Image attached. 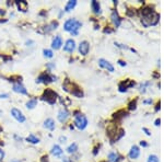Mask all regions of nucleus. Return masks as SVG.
<instances>
[{
	"label": "nucleus",
	"mask_w": 164,
	"mask_h": 162,
	"mask_svg": "<svg viewBox=\"0 0 164 162\" xmlns=\"http://www.w3.org/2000/svg\"><path fill=\"white\" fill-rule=\"evenodd\" d=\"M159 123H160V119H159V118H158V119L155 121V126H159V125H160V124H159Z\"/></svg>",
	"instance_id": "obj_40"
},
{
	"label": "nucleus",
	"mask_w": 164,
	"mask_h": 162,
	"mask_svg": "<svg viewBox=\"0 0 164 162\" xmlns=\"http://www.w3.org/2000/svg\"><path fill=\"white\" fill-rule=\"evenodd\" d=\"M124 135H125V132H124L123 129H120L119 132H118V136L116 137V138H115V140H119V139L121 138V137H123Z\"/></svg>",
	"instance_id": "obj_29"
},
{
	"label": "nucleus",
	"mask_w": 164,
	"mask_h": 162,
	"mask_svg": "<svg viewBox=\"0 0 164 162\" xmlns=\"http://www.w3.org/2000/svg\"><path fill=\"white\" fill-rule=\"evenodd\" d=\"M27 141L30 142V144H32V145H37L38 142H39V138H38V137H36L35 135L31 134V135H29L27 137Z\"/></svg>",
	"instance_id": "obj_23"
},
{
	"label": "nucleus",
	"mask_w": 164,
	"mask_h": 162,
	"mask_svg": "<svg viewBox=\"0 0 164 162\" xmlns=\"http://www.w3.org/2000/svg\"><path fill=\"white\" fill-rule=\"evenodd\" d=\"M58 27V22L57 21H52L48 25H46V27H44L45 29V33H49L52 32V31H54V30H56Z\"/></svg>",
	"instance_id": "obj_19"
},
{
	"label": "nucleus",
	"mask_w": 164,
	"mask_h": 162,
	"mask_svg": "<svg viewBox=\"0 0 164 162\" xmlns=\"http://www.w3.org/2000/svg\"><path fill=\"white\" fill-rule=\"evenodd\" d=\"M41 162H49V160H48V156H47V154H45V156L42 157Z\"/></svg>",
	"instance_id": "obj_30"
},
{
	"label": "nucleus",
	"mask_w": 164,
	"mask_h": 162,
	"mask_svg": "<svg viewBox=\"0 0 164 162\" xmlns=\"http://www.w3.org/2000/svg\"><path fill=\"white\" fill-rule=\"evenodd\" d=\"M142 130H144V132H146V134L148 136H150V132H149V129H147L146 127H144V128H142Z\"/></svg>",
	"instance_id": "obj_38"
},
{
	"label": "nucleus",
	"mask_w": 164,
	"mask_h": 162,
	"mask_svg": "<svg viewBox=\"0 0 164 162\" xmlns=\"http://www.w3.org/2000/svg\"><path fill=\"white\" fill-rule=\"evenodd\" d=\"M118 64H119L120 66H126V62H123V60H118Z\"/></svg>",
	"instance_id": "obj_37"
},
{
	"label": "nucleus",
	"mask_w": 164,
	"mask_h": 162,
	"mask_svg": "<svg viewBox=\"0 0 164 162\" xmlns=\"http://www.w3.org/2000/svg\"><path fill=\"white\" fill-rule=\"evenodd\" d=\"M82 27V22L76 19H68L64 24V30L66 32L71 33V35L76 36L79 34V29Z\"/></svg>",
	"instance_id": "obj_2"
},
{
	"label": "nucleus",
	"mask_w": 164,
	"mask_h": 162,
	"mask_svg": "<svg viewBox=\"0 0 164 162\" xmlns=\"http://www.w3.org/2000/svg\"><path fill=\"white\" fill-rule=\"evenodd\" d=\"M74 126L80 130H83L88 126V118L85 117V115L79 113L74 116Z\"/></svg>",
	"instance_id": "obj_5"
},
{
	"label": "nucleus",
	"mask_w": 164,
	"mask_h": 162,
	"mask_svg": "<svg viewBox=\"0 0 164 162\" xmlns=\"http://www.w3.org/2000/svg\"><path fill=\"white\" fill-rule=\"evenodd\" d=\"M140 146H142V147H148V144H147L146 141H140Z\"/></svg>",
	"instance_id": "obj_35"
},
{
	"label": "nucleus",
	"mask_w": 164,
	"mask_h": 162,
	"mask_svg": "<svg viewBox=\"0 0 164 162\" xmlns=\"http://www.w3.org/2000/svg\"><path fill=\"white\" fill-rule=\"evenodd\" d=\"M57 80V77L50 75L49 72H43L36 78L35 82L36 83H44V84H48L50 82H54Z\"/></svg>",
	"instance_id": "obj_4"
},
{
	"label": "nucleus",
	"mask_w": 164,
	"mask_h": 162,
	"mask_svg": "<svg viewBox=\"0 0 164 162\" xmlns=\"http://www.w3.org/2000/svg\"><path fill=\"white\" fill-rule=\"evenodd\" d=\"M43 54H44V56L46 57V58H53L54 56L53 50H50V49H43Z\"/></svg>",
	"instance_id": "obj_26"
},
{
	"label": "nucleus",
	"mask_w": 164,
	"mask_h": 162,
	"mask_svg": "<svg viewBox=\"0 0 164 162\" xmlns=\"http://www.w3.org/2000/svg\"><path fill=\"white\" fill-rule=\"evenodd\" d=\"M11 162H21V161H19V160H13V161H11Z\"/></svg>",
	"instance_id": "obj_42"
},
{
	"label": "nucleus",
	"mask_w": 164,
	"mask_h": 162,
	"mask_svg": "<svg viewBox=\"0 0 164 162\" xmlns=\"http://www.w3.org/2000/svg\"><path fill=\"white\" fill-rule=\"evenodd\" d=\"M12 90L17 93H21V94H24V95H27V90L25 89V87L22 84L21 82H14L13 83V87H12Z\"/></svg>",
	"instance_id": "obj_8"
},
{
	"label": "nucleus",
	"mask_w": 164,
	"mask_h": 162,
	"mask_svg": "<svg viewBox=\"0 0 164 162\" xmlns=\"http://www.w3.org/2000/svg\"><path fill=\"white\" fill-rule=\"evenodd\" d=\"M99 66H100L101 68H104V69H107L109 71H111V72H113L114 71V66L112 65L111 62H107V60H105V59H99Z\"/></svg>",
	"instance_id": "obj_12"
},
{
	"label": "nucleus",
	"mask_w": 164,
	"mask_h": 162,
	"mask_svg": "<svg viewBox=\"0 0 164 162\" xmlns=\"http://www.w3.org/2000/svg\"><path fill=\"white\" fill-rule=\"evenodd\" d=\"M66 140H67V138L64 137V136H60V137H59V142H60V144H65Z\"/></svg>",
	"instance_id": "obj_31"
},
{
	"label": "nucleus",
	"mask_w": 164,
	"mask_h": 162,
	"mask_svg": "<svg viewBox=\"0 0 164 162\" xmlns=\"http://www.w3.org/2000/svg\"><path fill=\"white\" fill-rule=\"evenodd\" d=\"M69 116H70V114H69V112H68L66 109H62L59 110L58 112V121L60 122V123H66L67 122V119L69 118Z\"/></svg>",
	"instance_id": "obj_11"
},
{
	"label": "nucleus",
	"mask_w": 164,
	"mask_h": 162,
	"mask_svg": "<svg viewBox=\"0 0 164 162\" xmlns=\"http://www.w3.org/2000/svg\"><path fill=\"white\" fill-rule=\"evenodd\" d=\"M136 105H137V100L130 102V104H129V110H135L136 109Z\"/></svg>",
	"instance_id": "obj_28"
},
{
	"label": "nucleus",
	"mask_w": 164,
	"mask_h": 162,
	"mask_svg": "<svg viewBox=\"0 0 164 162\" xmlns=\"http://www.w3.org/2000/svg\"><path fill=\"white\" fill-rule=\"evenodd\" d=\"M111 19H112V22L114 23L115 27H119L120 23H121V18L119 17V14H118V12L116 11V10H114V11L112 12Z\"/></svg>",
	"instance_id": "obj_13"
},
{
	"label": "nucleus",
	"mask_w": 164,
	"mask_h": 162,
	"mask_svg": "<svg viewBox=\"0 0 164 162\" xmlns=\"http://www.w3.org/2000/svg\"><path fill=\"white\" fill-rule=\"evenodd\" d=\"M160 14L151 8L141 9V23L144 27H149L150 25H155L159 22Z\"/></svg>",
	"instance_id": "obj_1"
},
{
	"label": "nucleus",
	"mask_w": 164,
	"mask_h": 162,
	"mask_svg": "<svg viewBox=\"0 0 164 162\" xmlns=\"http://www.w3.org/2000/svg\"><path fill=\"white\" fill-rule=\"evenodd\" d=\"M77 6V0H70L68 1L67 5L65 6V11L64 12H69L72 9H74V7Z\"/></svg>",
	"instance_id": "obj_20"
},
{
	"label": "nucleus",
	"mask_w": 164,
	"mask_h": 162,
	"mask_svg": "<svg viewBox=\"0 0 164 162\" xmlns=\"http://www.w3.org/2000/svg\"><path fill=\"white\" fill-rule=\"evenodd\" d=\"M0 14H1V15H5V14H6V10L0 9Z\"/></svg>",
	"instance_id": "obj_39"
},
{
	"label": "nucleus",
	"mask_w": 164,
	"mask_h": 162,
	"mask_svg": "<svg viewBox=\"0 0 164 162\" xmlns=\"http://www.w3.org/2000/svg\"><path fill=\"white\" fill-rule=\"evenodd\" d=\"M120 159V157L118 153L116 152H111L109 153V157H107V160H109V162H118Z\"/></svg>",
	"instance_id": "obj_22"
},
{
	"label": "nucleus",
	"mask_w": 164,
	"mask_h": 162,
	"mask_svg": "<svg viewBox=\"0 0 164 162\" xmlns=\"http://www.w3.org/2000/svg\"><path fill=\"white\" fill-rule=\"evenodd\" d=\"M25 105H27V109L33 110L36 105H37V99H36V97H33V99H31V100L27 101Z\"/></svg>",
	"instance_id": "obj_24"
},
{
	"label": "nucleus",
	"mask_w": 164,
	"mask_h": 162,
	"mask_svg": "<svg viewBox=\"0 0 164 162\" xmlns=\"http://www.w3.org/2000/svg\"><path fill=\"white\" fill-rule=\"evenodd\" d=\"M15 5L18 7L19 11L22 12H27V7H29V3L27 1H15Z\"/></svg>",
	"instance_id": "obj_18"
},
{
	"label": "nucleus",
	"mask_w": 164,
	"mask_h": 162,
	"mask_svg": "<svg viewBox=\"0 0 164 162\" xmlns=\"http://www.w3.org/2000/svg\"><path fill=\"white\" fill-rule=\"evenodd\" d=\"M135 84H136L135 81H132V80H125V81H123V82L119 83L118 89H119L120 92H126L129 88L134 87Z\"/></svg>",
	"instance_id": "obj_7"
},
{
	"label": "nucleus",
	"mask_w": 164,
	"mask_h": 162,
	"mask_svg": "<svg viewBox=\"0 0 164 162\" xmlns=\"http://www.w3.org/2000/svg\"><path fill=\"white\" fill-rule=\"evenodd\" d=\"M148 162H159V158L155 154H151L148 158Z\"/></svg>",
	"instance_id": "obj_27"
},
{
	"label": "nucleus",
	"mask_w": 164,
	"mask_h": 162,
	"mask_svg": "<svg viewBox=\"0 0 164 162\" xmlns=\"http://www.w3.org/2000/svg\"><path fill=\"white\" fill-rule=\"evenodd\" d=\"M76 49V42L73 41L72 38H69L66 41L64 45V50L67 52V53H72L73 50Z\"/></svg>",
	"instance_id": "obj_10"
},
{
	"label": "nucleus",
	"mask_w": 164,
	"mask_h": 162,
	"mask_svg": "<svg viewBox=\"0 0 164 162\" xmlns=\"http://www.w3.org/2000/svg\"><path fill=\"white\" fill-rule=\"evenodd\" d=\"M90 50V44L87 41H82L79 44V53L81 54L82 56H87Z\"/></svg>",
	"instance_id": "obj_9"
},
{
	"label": "nucleus",
	"mask_w": 164,
	"mask_h": 162,
	"mask_svg": "<svg viewBox=\"0 0 164 162\" xmlns=\"http://www.w3.org/2000/svg\"><path fill=\"white\" fill-rule=\"evenodd\" d=\"M91 7H92V10H93V12L95 13V14H100L101 13V5L97 1H95V0H93L91 2Z\"/></svg>",
	"instance_id": "obj_21"
},
{
	"label": "nucleus",
	"mask_w": 164,
	"mask_h": 162,
	"mask_svg": "<svg viewBox=\"0 0 164 162\" xmlns=\"http://www.w3.org/2000/svg\"><path fill=\"white\" fill-rule=\"evenodd\" d=\"M3 158H5V151L0 148V161H2L3 160Z\"/></svg>",
	"instance_id": "obj_32"
},
{
	"label": "nucleus",
	"mask_w": 164,
	"mask_h": 162,
	"mask_svg": "<svg viewBox=\"0 0 164 162\" xmlns=\"http://www.w3.org/2000/svg\"><path fill=\"white\" fill-rule=\"evenodd\" d=\"M77 151H78V145L76 144V142H72V144L69 146V147L67 148V152L68 153H76Z\"/></svg>",
	"instance_id": "obj_25"
},
{
	"label": "nucleus",
	"mask_w": 164,
	"mask_h": 162,
	"mask_svg": "<svg viewBox=\"0 0 164 162\" xmlns=\"http://www.w3.org/2000/svg\"><path fill=\"white\" fill-rule=\"evenodd\" d=\"M11 115L12 117L14 118V119H17L19 123H24L25 122V116H24L23 113L21 112L20 110L15 109V107L11 109Z\"/></svg>",
	"instance_id": "obj_6"
},
{
	"label": "nucleus",
	"mask_w": 164,
	"mask_h": 162,
	"mask_svg": "<svg viewBox=\"0 0 164 162\" xmlns=\"http://www.w3.org/2000/svg\"><path fill=\"white\" fill-rule=\"evenodd\" d=\"M46 67L48 68V69H49L48 71H50V69H53V68H55V64H47Z\"/></svg>",
	"instance_id": "obj_33"
},
{
	"label": "nucleus",
	"mask_w": 164,
	"mask_h": 162,
	"mask_svg": "<svg viewBox=\"0 0 164 162\" xmlns=\"http://www.w3.org/2000/svg\"><path fill=\"white\" fill-rule=\"evenodd\" d=\"M8 97H9V94H7V93L0 94V99H8Z\"/></svg>",
	"instance_id": "obj_34"
},
{
	"label": "nucleus",
	"mask_w": 164,
	"mask_h": 162,
	"mask_svg": "<svg viewBox=\"0 0 164 162\" xmlns=\"http://www.w3.org/2000/svg\"><path fill=\"white\" fill-rule=\"evenodd\" d=\"M62 162H71V161H70V159H69V158L64 157V158H62Z\"/></svg>",
	"instance_id": "obj_36"
},
{
	"label": "nucleus",
	"mask_w": 164,
	"mask_h": 162,
	"mask_svg": "<svg viewBox=\"0 0 164 162\" xmlns=\"http://www.w3.org/2000/svg\"><path fill=\"white\" fill-rule=\"evenodd\" d=\"M50 152H52V154L55 157H62V153H64V150H62V148H60V146L59 145H54L53 148H52V150H50Z\"/></svg>",
	"instance_id": "obj_16"
},
{
	"label": "nucleus",
	"mask_w": 164,
	"mask_h": 162,
	"mask_svg": "<svg viewBox=\"0 0 164 162\" xmlns=\"http://www.w3.org/2000/svg\"><path fill=\"white\" fill-rule=\"evenodd\" d=\"M57 97H58V94L54 91L53 89H50V88L45 89L43 94H42V100L46 101L47 103L50 104V105H54V104L56 103Z\"/></svg>",
	"instance_id": "obj_3"
},
{
	"label": "nucleus",
	"mask_w": 164,
	"mask_h": 162,
	"mask_svg": "<svg viewBox=\"0 0 164 162\" xmlns=\"http://www.w3.org/2000/svg\"><path fill=\"white\" fill-rule=\"evenodd\" d=\"M62 38L60 35H57L55 36V38L53 40V42H52V48L53 49H59V48L62 47Z\"/></svg>",
	"instance_id": "obj_14"
},
{
	"label": "nucleus",
	"mask_w": 164,
	"mask_h": 162,
	"mask_svg": "<svg viewBox=\"0 0 164 162\" xmlns=\"http://www.w3.org/2000/svg\"><path fill=\"white\" fill-rule=\"evenodd\" d=\"M44 127L46 128V129H49L53 132L54 129H55V121H54L53 118H47V119H45L44 122Z\"/></svg>",
	"instance_id": "obj_17"
},
{
	"label": "nucleus",
	"mask_w": 164,
	"mask_h": 162,
	"mask_svg": "<svg viewBox=\"0 0 164 162\" xmlns=\"http://www.w3.org/2000/svg\"><path fill=\"white\" fill-rule=\"evenodd\" d=\"M140 156V149L138 146H132L130 151H129V158L130 159H137Z\"/></svg>",
	"instance_id": "obj_15"
},
{
	"label": "nucleus",
	"mask_w": 164,
	"mask_h": 162,
	"mask_svg": "<svg viewBox=\"0 0 164 162\" xmlns=\"http://www.w3.org/2000/svg\"><path fill=\"white\" fill-rule=\"evenodd\" d=\"M151 102H152L151 100H147V101H144V103H151Z\"/></svg>",
	"instance_id": "obj_41"
}]
</instances>
